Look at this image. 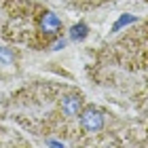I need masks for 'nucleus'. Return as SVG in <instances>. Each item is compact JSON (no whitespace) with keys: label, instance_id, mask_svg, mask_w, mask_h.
I'll use <instances>...</instances> for the list:
<instances>
[{"label":"nucleus","instance_id":"0eeeda50","mask_svg":"<svg viewBox=\"0 0 148 148\" xmlns=\"http://www.w3.org/2000/svg\"><path fill=\"white\" fill-rule=\"evenodd\" d=\"M66 47V40H55L53 42V51H59V49H64Z\"/></svg>","mask_w":148,"mask_h":148},{"label":"nucleus","instance_id":"f03ea898","mask_svg":"<svg viewBox=\"0 0 148 148\" xmlns=\"http://www.w3.org/2000/svg\"><path fill=\"white\" fill-rule=\"evenodd\" d=\"M80 99L78 95H68V97H64L62 99V110H64V114L66 116H76L78 114V110H80Z\"/></svg>","mask_w":148,"mask_h":148},{"label":"nucleus","instance_id":"20e7f679","mask_svg":"<svg viewBox=\"0 0 148 148\" xmlns=\"http://www.w3.org/2000/svg\"><path fill=\"white\" fill-rule=\"evenodd\" d=\"M87 32H89V28H87L85 23H78V25H74V28L70 30V38L72 40H83L87 36Z\"/></svg>","mask_w":148,"mask_h":148},{"label":"nucleus","instance_id":"f257e3e1","mask_svg":"<svg viewBox=\"0 0 148 148\" xmlns=\"http://www.w3.org/2000/svg\"><path fill=\"white\" fill-rule=\"evenodd\" d=\"M80 123H83V127L87 131L95 133V131H99L104 127V114L99 110H95V108H87L83 114H80Z\"/></svg>","mask_w":148,"mask_h":148},{"label":"nucleus","instance_id":"423d86ee","mask_svg":"<svg viewBox=\"0 0 148 148\" xmlns=\"http://www.w3.org/2000/svg\"><path fill=\"white\" fill-rule=\"evenodd\" d=\"M0 62H4V64H11L13 62V53L9 49H4V47H0Z\"/></svg>","mask_w":148,"mask_h":148},{"label":"nucleus","instance_id":"7ed1b4c3","mask_svg":"<svg viewBox=\"0 0 148 148\" xmlns=\"http://www.w3.org/2000/svg\"><path fill=\"white\" fill-rule=\"evenodd\" d=\"M59 28H62V21L55 13H45L42 15V30L45 34H57Z\"/></svg>","mask_w":148,"mask_h":148},{"label":"nucleus","instance_id":"39448f33","mask_svg":"<svg viewBox=\"0 0 148 148\" xmlns=\"http://www.w3.org/2000/svg\"><path fill=\"white\" fill-rule=\"evenodd\" d=\"M131 21H136V17L133 15H125V17H121L116 23H114V28H112V32H116V30H121L123 25H127V23H131Z\"/></svg>","mask_w":148,"mask_h":148}]
</instances>
